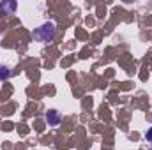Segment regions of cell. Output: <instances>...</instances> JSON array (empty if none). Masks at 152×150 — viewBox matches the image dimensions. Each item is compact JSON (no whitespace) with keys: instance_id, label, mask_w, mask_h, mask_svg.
I'll list each match as a JSON object with an SVG mask.
<instances>
[{"instance_id":"5b68a950","label":"cell","mask_w":152,"mask_h":150,"mask_svg":"<svg viewBox=\"0 0 152 150\" xmlns=\"http://www.w3.org/2000/svg\"><path fill=\"white\" fill-rule=\"evenodd\" d=\"M145 140H147V141H151V143H152V127L149 129V131H147V133H145Z\"/></svg>"},{"instance_id":"8992f818","label":"cell","mask_w":152,"mask_h":150,"mask_svg":"<svg viewBox=\"0 0 152 150\" xmlns=\"http://www.w3.org/2000/svg\"><path fill=\"white\" fill-rule=\"evenodd\" d=\"M151 150H152V149H151Z\"/></svg>"},{"instance_id":"277c9868","label":"cell","mask_w":152,"mask_h":150,"mask_svg":"<svg viewBox=\"0 0 152 150\" xmlns=\"http://www.w3.org/2000/svg\"><path fill=\"white\" fill-rule=\"evenodd\" d=\"M11 69L7 67V66H0V81H5V79H9L11 78Z\"/></svg>"},{"instance_id":"7a4b0ae2","label":"cell","mask_w":152,"mask_h":150,"mask_svg":"<svg viewBox=\"0 0 152 150\" xmlns=\"http://www.w3.org/2000/svg\"><path fill=\"white\" fill-rule=\"evenodd\" d=\"M18 4L16 2H11V0H5V2H0V16H5V14H14Z\"/></svg>"},{"instance_id":"3957f363","label":"cell","mask_w":152,"mask_h":150,"mask_svg":"<svg viewBox=\"0 0 152 150\" xmlns=\"http://www.w3.org/2000/svg\"><path fill=\"white\" fill-rule=\"evenodd\" d=\"M46 122H48L50 127H57L60 124V113L57 111V110H50L48 115H46Z\"/></svg>"},{"instance_id":"6da1fadb","label":"cell","mask_w":152,"mask_h":150,"mask_svg":"<svg viewBox=\"0 0 152 150\" xmlns=\"http://www.w3.org/2000/svg\"><path fill=\"white\" fill-rule=\"evenodd\" d=\"M55 32H57L55 23L53 21H44V23L39 25L37 28H34L32 37L36 39L37 42H51L55 39Z\"/></svg>"}]
</instances>
